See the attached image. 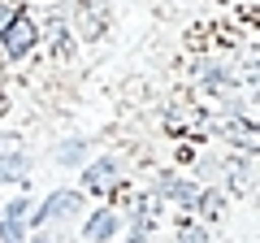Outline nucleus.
I'll use <instances>...</instances> for the list:
<instances>
[{
	"mask_svg": "<svg viewBox=\"0 0 260 243\" xmlns=\"http://www.w3.org/2000/svg\"><path fill=\"white\" fill-rule=\"evenodd\" d=\"M5 109H9V96H5V92H0V113H5Z\"/></svg>",
	"mask_w": 260,
	"mask_h": 243,
	"instance_id": "2eb2a0df",
	"label": "nucleus"
},
{
	"mask_svg": "<svg viewBox=\"0 0 260 243\" xmlns=\"http://www.w3.org/2000/svg\"><path fill=\"white\" fill-rule=\"evenodd\" d=\"M156 196L160 200H169L174 208H195V200H200V183H191V178H182V174H156Z\"/></svg>",
	"mask_w": 260,
	"mask_h": 243,
	"instance_id": "39448f33",
	"label": "nucleus"
},
{
	"mask_svg": "<svg viewBox=\"0 0 260 243\" xmlns=\"http://www.w3.org/2000/svg\"><path fill=\"white\" fill-rule=\"evenodd\" d=\"M109 187H117V161H113V157H100V161H91V165L83 169V191L104 196Z\"/></svg>",
	"mask_w": 260,
	"mask_h": 243,
	"instance_id": "0eeeda50",
	"label": "nucleus"
},
{
	"mask_svg": "<svg viewBox=\"0 0 260 243\" xmlns=\"http://www.w3.org/2000/svg\"><path fill=\"white\" fill-rule=\"evenodd\" d=\"M35 39H39L35 22H30L26 13H13V18L0 26V52L9 56V61H22V56L35 48Z\"/></svg>",
	"mask_w": 260,
	"mask_h": 243,
	"instance_id": "f03ea898",
	"label": "nucleus"
},
{
	"mask_svg": "<svg viewBox=\"0 0 260 243\" xmlns=\"http://www.w3.org/2000/svg\"><path fill=\"white\" fill-rule=\"evenodd\" d=\"M148 234H152V217H148V208H135V226H130V243H148Z\"/></svg>",
	"mask_w": 260,
	"mask_h": 243,
	"instance_id": "f8f14e48",
	"label": "nucleus"
},
{
	"mask_svg": "<svg viewBox=\"0 0 260 243\" xmlns=\"http://www.w3.org/2000/svg\"><path fill=\"white\" fill-rule=\"evenodd\" d=\"M83 157H87V139H70V143L56 148V161H61V165H74V161H83Z\"/></svg>",
	"mask_w": 260,
	"mask_h": 243,
	"instance_id": "9d476101",
	"label": "nucleus"
},
{
	"mask_svg": "<svg viewBox=\"0 0 260 243\" xmlns=\"http://www.w3.org/2000/svg\"><path fill=\"white\" fill-rule=\"evenodd\" d=\"M30 239V200L0 204V243H26Z\"/></svg>",
	"mask_w": 260,
	"mask_h": 243,
	"instance_id": "20e7f679",
	"label": "nucleus"
},
{
	"mask_svg": "<svg viewBox=\"0 0 260 243\" xmlns=\"http://www.w3.org/2000/svg\"><path fill=\"white\" fill-rule=\"evenodd\" d=\"M217 131H221V139L230 143V148H239L243 157L260 152V122L247 117V113H230V117H221V122H217Z\"/></svg>",
	"mask_w": 260,
	"mask_h": 243,
	"instance_id": "7ed1b4c3",
	"label": "nucleus"
},
{
	"mask_svg": "<svg viewBox=\"0 0 260 243\" xmlns=\"http://www.w3.org/2000/svg\"><path fill=\"white\" fill-rule=\"evenodd\" d=\"M208 243H213V239H208Z\"/></svg>",
	"mask_w": 260,
	"mask_h": 243,
	"instance_id": "dca6fc26",
	"label": "nucleus"
},
{
	"mask_svg": "<svg viewBox=\"0 0 260 243\" xmlns=\"http://www.w3.org/2000/svg\"><path fill=\"white\" fill-rule=\"evenodd\" d=\"M178 243H208V226H195V222H178Z\"/></svg>",
	"mask_w": 260,
	"mask_h": 243,
	"instance_id": "9b49d317",
	"label": "nucleus"
},
{
	"mask_svg": "<svg viewBox=\"0 0 260 243\" xmlns=\"http://www.w3.org/2000/svg\"><path fill=\"white\" fill-rule=\"evenodd\" d=\"M26 243H65V234H61V230H52V226H39V230L30 234Z\"/></svg>",
	"mask_w": 260,
	"mask_h": 243,
	"instance_id": "ddd939ff",
	"label": "nucleus"
},
{
	"mask_svg": "<svg viewBox=\"0 0 260 243\" xmlns=\"http://www.w3.org/2000/svg\"><path fill=\"white\" fill-rule=\"evenodd\" d=\"M117 230H121L117 208H95V213L87 217V226H83V239L87 243H113V239H117Z\"/></svg>",
	"mask_w": 260,
	"mask_h": 243,
	"instance_id": "423d86ee",
	"label": "nucleus"
},
{
	"mask_svg": "<svg viewBox=\"0 0 260 243\" xmlns=\"http://www.w3.org/2000/svg\"><path fill=\"white\" fill-rule=\"evenodd\" d=\"M0 152H18V135H0Z\"/></svg>",
	"mask_w": 260,
	"mask_h": 243,
	"instance_id": "4468645a",
	"label": "nucleus"
},
{
	"mask_svg": "<svg viewBox=\"0 0 260 243\" xmlns=\"http://www.w3.org/2000/svg\"><path fill=\"white\" fill-rule=\"evenodd\" d=\"M191 213H195V217H204V222H217V217L225 213V196H221V191H213V187H204Z\"/></svg>",
	"mask_w": 260,
	"mask_h": 243,
	"instance_id": "1a4fd4ad",
	"label": "nucleus"
},
{
	"mask_svg": "<svg viewBox=\"0 0 260 243\" xmlns=\"http://www.w3.org/2000/svg\"><path fill=\"white\" fill-rule=\"evenodd\" d=\"M30 169L26 152H0V183H22Z\"/></svg>",
	"mask_w": 260,
	"mask_h": 243,
	"instance_id": "6e6552de",
	"label": "nucleus"
},
{
	"mask_svg": "<svg viewBox=\"0 0 260 243\" xmlns=\"http://www.w3.org/2000/svg\"><path fill=\"white\" fill-rule=\"evenodd\" d=\"M83 196L87 191H70V187H61V191H52V196L44 200V208H35V230L39 226H56V222H74L78 213H83Z\"/></svg>",
	"mask_w": 260,
	"mask_h": 243,
	"instance_id": "f257e3e1",
	"label": "nucleus"
}]
</instances>
